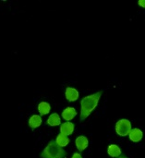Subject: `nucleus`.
<instances>
[{
    "label": "nucleus",
    "mask_w": 145,
    "mask_h": 158,
    "mask_svg": "<svg viewBox=\"0 0 145 158\" xmlns=\"http://www.w3.org/2000/svg\"><path fill=\"white\" fill-rule=\"evenodd\" d=\"M51 110V106L47 102H41L38 105V111L42 116L48 114Z\"/></svg>",
    "instance_id": "obj_13"
},
{
    "label": "nucleus",
    "mask_w": 145,
    "mask_h": 158,
    "mask_svg": "<svg viewBox=\"0 0 145 158\" xmlns=\"http://www.w3.org/2000/svg\"><path fill=\"white\" fill-rule=\"evenodd\" d=\"M138 5L143 7V8H145V0H139L138 1Z\"/></svg>",
    "instance_id": "obj_14"
},
{
    "label": "nucleus",
    "mask_w": 145,
    "mask_h": 158,
    "mask_svg": "<svg viewBox=\"0 0 145 158\" xmlns=\"http://www.w3.org/2000/svg\"><path fill=\"white\" fill-rule=\"evenodd\" d=\"M118 158H128L127 156H119Z\"/></svg>",
    "instance_id": "obj_16"
},
{
    "label": "nucleus",
    "mask_w": 145,
    "mask_h": 158,
    "mask_svg": "<svg viewBox=\"0 0 145 158\" xmlns=\"http://www.w3.org/2000/svg\"><path fill=\"white\" fill-rule=\"evenodd\" d=\"M42 123H43V119L38 115H33L29 119V126L31 129H36V128L40 127L42 125Z\"/></svg>",
    "instance_id": "obj_11"
},
{
    "label": "nucleus",
    "mask_w": 145,
    "mask_h": 158,
    "mask_svg": "<svg viewBox=\"0 0 145 158\" xmlns=\"http://www.w3.org/2000/svg\"><path fill=\"white\" fill-rule=\"evenodd\" d=\"M74 129H75V125L70 121H67V122L61 124V126H60V133L68 137L69 135H71L73 133Z\"/></svg>",
    "instance_id": "obj_7"
},
{
    "label": "nucleus",
    "mask_w": 145,
    "mask_h": 158,
    "mask_svg": "<svg viewBox=\"0 0 145 158\" xmlns=\"http://www.w3.org/2000/svg\"><path fill=\"white\" fill-rule=\"evenodd\" d=\"M71 158H82V156H81V155L79 154V153H74V154L72 155Z\"/></svg>",
    "instance_id": "obj_15"
},
{
    "label": "nucleus",
    "mask_w": 145,
    "mask_h": 158,
    "mask_svg": "<svg viewBox=\"0 0 145 158\" xmlns=\"http://www.w3.org/2000/svg\"><path fill=\"white\" fill-rule=\"evenodd\" d=\"M103 94V91H99L93 94L87 95L83 97L81 101V120H85L92 112L97 107L101 96Z\"/></svg>",
    "instance_id": "obj_1"
},
{
    "label": "nucleus",
    "mask_w": 145,
    "mask_h": 158,
    "mask_svg": "<svg viewBox=\"0 0 145 158\" xmlns=\"http://www.w3.org/2000/svg\"><path fill=\"white\" fill-rule=\"evenodd\" d=\"M67 153L62 147L58 146L56 141H51L41 154L42 158H63Z\"/></svg>",
    "instance_id": "obj_2"
},
{
    "label": "nucleus",
    "mask_w": 145,
    "mask_h": 158,
    "mask_svg": "<svg viewBox=\"0 0 145 158\" xmlns=\"http://www.w3.org/2000/svg\"><path fill=\"white\" fill-rule=\"evenodd\" d=\"M107 154L110 157L118 158L122 156V151L120 147L117 144H110L107 147Z\"/></svg>",
    "instance_id": "obj_9"
},
{
    "label": "nucleus",
    "mask_w": 145,
    "mask_h": 158,
    "mask_svg": "<svg viewBox=\"0 0 145 158\" xmlns=\"http://www.w3.org/2000/svg\"><path fill=\"white\" fill-rule=\"evenodd\" d=\"M79 91L73 87H68L65 92V96L68 101L69 102H75L79 99Z\"/></svg>",
    "instance_id": "obj_6"
},
{
    "label": "nucleus",
    "mask_w": 145,
    "mask_h": 158,
    "mask_svg": "<svg viewBox=\"0 0 145 158\" xmlns=\"http://www.w3.org/2000/svg\"><path fill=\"white\" fill-rule=\"evenodd\" d=\"M129 138L130 140L132 142V143H140L143 138V132L141 129L139 128H135V129H132L129 134Z\"/></svg>",
    "instance_id": "obj_4"
},
{
    "label": "nucleus",
    "mask_w": 145,
    "mask_h": 158,
    "mask_svg": "<svg viewBox=\"0 0 145 158\" xmlns=\"http://www.w3.org/2000/svg\"><path fill=\"white\" fill-rule=\"evenodd\" d=\"M75 144H76V147L77 149L79 150V152H83L84 150H86V148L88 147L89 145V141H88V138L86 136H83V135H81L79 137L76 138L75 140Z\"/></svg>",
    "instance_id": "obj_5"
},
{
    "label": "nucleus",
    "mask_w": 145,
    "mask_h": 158,
    "mask_svg": "<svg viewBox=\"0 0 145 158\" xmlns=\"http://www.w3.org/2000/svg\"><path fill=\"white\" fill-rule=\"evenodd\" d=\"M69 142H70L69 138H68V136H66V135L61 134V133L58 134L57 137H56V144H57L58 146H60V147H65V146H67V145L69 143Z\"/></svg>",
    "instance_id": "obj_12"
},
{
    "label": "nucleus",
    "mask_w": 145,
    "mask_h": 158,
    "mask_svg": "<svg viewBox=\"0 0 145 158\" xmlns=\"http://www.w3.org/2000/svg\"><path fill=\"white\" fill-rule=\"evenodd\" d=\"M115 130H116V132L118 135H119L121 137L128 136L130 134V131L132 130L131 122L127 118H121L116 123Z\"/></svg>",
    "instance_id": "obj_3"
},
{
    "label": "nucleus",
    "mask_w": 145,
    "mask_h": 158,
    "mask_svg": "<svg viewBox=\"0 0 145 158\" xmlns=\"http://www.w3.org/2000/svg\"><path fill=\"white\" fill-rule=\"evenodd\" d=\"M77 116V111L74 107L68 106L67 108H65L62 111V118L66 120V121H70L72 120L75 117Z\"/></svg>",
    "instance_id": "obj_8"
},
{
    "label": "nucleus",
    "mask_w": 145,
    "mask_h": 158,
    "mask_svg": "<svg viewBox=\"0 0 145 158\" xmlns=\"http://www.w3.org/2000/svg\"><path fill=\"white\" fill-rule=\"evenodd\" d=\"M47 124L51 127H56L61 124V118L57 113H53L47 118Z\"/></svg>",
    "instance_id": "obj_10"
}]
</instances>
